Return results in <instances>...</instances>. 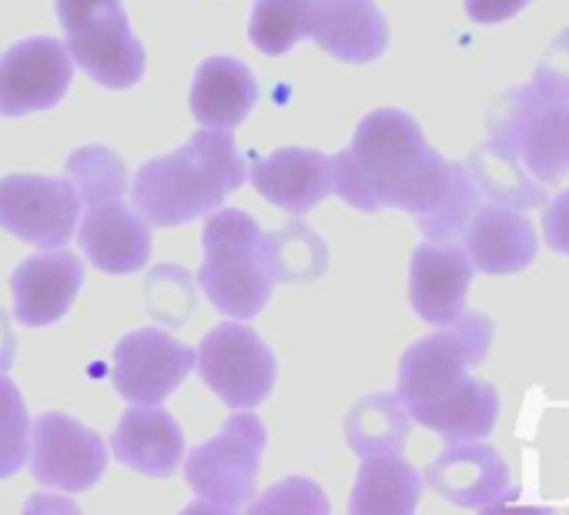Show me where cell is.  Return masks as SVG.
<instances>
[{
	"instance_id": "1",
	"label": "cell",
	"mask_w": 569,
	"mask_h": 515,
	"mask_svg": "<svg viewBox=\"0 0 569 515\" xmlns=\"http://www.w3.org/2000/svg\"><path fill=\"white\" fill-rule=\"evenodd\" d=\"M244 184V158L224 128L194 131L188 144L141 164L131 201L148 224L178 228L208 218Z\"/></svg>"
},
{
	"instance_id": "2",
	"label": "cell",
	"mask_w": 569,
	"mask_h": 515,
	"mask_svg": "<svg viewBox=\"0 0 569 515\" xmlns=\"http://www.w3.org/2000/svg\"><path fill=\"white\" fill-rule=\"evenodd\" d=\"M426 151L419 121L406 111H372L359 121L352 144L332 154V194L359 211L389 208L402 174Z\"/></svg>"
},
{
	"instance_id": "3",
	"label": "cell",
	"mask_w": 569,
	"mask_h": 515,
	"mask_svg": "<svg viewBox=\"0 0 569 515\" xmlns=\"http://www.w3.org/2000/svg\"><path fill=\"white\" fill-rule=\"evenodd\" d=\"M204 265L198 285L208 302L238 322H251L271 299V279L264 269V234L248 211L218 208L211 211L204 234Z\"/></svg>"
},
{
	"instance_id": "4",
	"label": "cell",
	"mask_w": 569,
	"mask_h": 515,
	"mask_svg": "<svg viewBox=\"0 0 569 515\" xmlns=\"http://www.w3.org/2000/svg\"><path fill=\"white\" fill-rule=\"evenodd\" d=\"M268 432L251 408H238L214 438L184 455V478L198 502L184 512H238L251 502Z\"/></svg>"
},
{
	"instance_id": "5",
	"label": "cell",
	"mask_w": 569,
	"mask_h": 515,
	"mask_svg": "<svg viewBox=\"0 0 569 515\" xmlns=\"http://www.w3.org/2000/svg\"><path fill=\"white\" fill-rule=\"evenodd\" d=\"M71 61L108 91H128L144 74V48L131 34L121 0H58Z\"/></svg>"
},
{
	"instance_id": "6",
	"label": "cell",
	"mask_w": 569,
	"mask_h": 515,
	"mask_svg": "<svg viewBox=\"0 0 569 515\" xmlns=\"http://www.w3.org/2000/svg\"><path fill=\"white\" fill-rule=\"evenodd\" d=\"M492 345V322L482 312H462L449 325H439L432 335L409 345L399 362V398L402 405H419L469 375L482 365Z\"/></svg>"
},
{
	"instance_id": "7",
	"label": "cell",
	"mask_w": 569,
	"mask_h": 515,
	"mask_svg": "<svg viewBox=\"0 0 569 515\" xmlns=\"http://www.w3.org/2000/svg\"><path fill=\"white\" fill-rule=\"evenodd\" d=\"M194 365L201 382L228 408H254L274 388V355L261 335L248 325H218L194 349Z\"/></svg>"
},
{
	"instance_id": "8",
	"label": "cell",
	"mask_w": 569,
	"mask_h": 515,
	"mask_svg": "<svg viewBox=\"0 0 569 515\" xmlns=\"http://www.w3.org/2000/svg\"><path fill=\"white\" fill-rule=\"evenodd\" d=\"M81 218V194L68 178L44 174H8L0 178V228L8 234L41 244L64 248Z\"/></svg>"
},
{
	"instance_id": "9",
	"label": "cell",
	"mask_w": 569,
	"mask_h": 515,
	"mask_svg": "<svg viewBox=\"0 0 569 515\" xmlns=\"http://www.w3.org/2000/svg\"><path fill=\"white\" fill-rule=\"evenodd\" d=\"M31 472L54 492H88L108 468L104 438L71 415L44 412L31 422Z\"/></svg>"
},
{
	"instance_id": "10",
	"label": "cell",
	"mask_w": 569,
	"mask_h": 515,
	"mask_svg": "<svg viewBox=\"0 0 569 515\" xmlns=\"http://www.w3.org/2000/svg\"><path fill=\"white\" fill-rule=\"evenodd\" d=\"M74 61L58 38H28L0 54V114L51 111L71 88Z\"/></svg>"
},
{
	"instance_id": "11",
	"label": "cell",
	"mask_w": 569,
	"mask_h": 515,
	"mask_svg": "<svg viewBox=\"0 0 569 515\" xmlns=\"http://www.w3.org/2000/svg\"><path fill=\"white\" fill-rule=\"evenodd\" d=\"M194 352L161 329H138L114 349L111 382L131 405H161L191 372Z\"/></svg>"
},
{
	"instance_id": "12",
	"label": "cell",
	"mask_w": 569,
	"mask_h": 515,
	"mask_svg": "<svg viewBox=\"0 0 569 515\" xmlns=\"http://www.w3.org/2000/svg\"><path fill=\"white\" fill-rule=\"evenodd\" d=\"M78 244L84 258L108 275L141 272L151 258V224L141 218L134 204L121 198H104L88 204Z\"/></svg>"
},
{
	"instance_id": "13",
	"label": "cell",
	"mask_w": 569,
	"mask_h": 515,
	"mask_svg": "<svg viewBox=\"0 0 569 515\" xmlns=\"http://www.w3.org/2000/svg\"><path fill=\"white\" fill-rule=\"evenodd\" d=\"M422 482L459 508H496L512 488L509 465L482 438L449 442V448L429 462Z\"/></svg>"
},
{
	"instance_id": "14",
	"label": "cell",
	"mask_w": 569,
	"mask_h": 515,
	"mask_svg": "<svg viewBox=\"0 0 569 515\" xmlns=\"http://www.w3.org/2000/svg\"><path fill=\"white\" fill-rule=\"evenodd\" d=\"M84 285V262L64 248L31 254L11 275L14 319L28 329L54 325L68 315Z\"/></svg>"
},
{
	"instance_id": "15",
	"label": "cell",
	"mask_w": 569,
	"mask_h": 515,
	"mask_svg": "<svg viewBox=\"0 0 569 515\" xmlns=\"http://www.w3.org/2000/svg\"><path fill=\"white\" fill-rule=\"evenodd\" d=\"M472 262L459 244H419L409 262V302L426 325H449L466 312Z\"/></svg>"
},
{
	"instance_id": "16",
	"label": "cell",
	"mask_w": 569,
	"mask_h": 515,
	"mask_svg": "<svg viewBox=\"0 0 569 515\" xmlns=\"http://www.w3.org/2000/svg\"><path fill=\"white\" fill-rule=\"evenodd\" d=\"M251 184L268 204L302 218L332 194V158L312 148H278L251 158Z\"/></svg>"
},
{
	"instance_id": "17",
	"label": "cell",
	"mask_w": 569,
	"mask_h": 515,
	"mask_svg": "<svg viewBox=\"0 0 569 515\" xmlns=\"http://www.w3.org/2000/svg\"><path fill=\"white\" fill-rule=\"evenodd\" d=\"M462 248L469 254V262L482 275H516L536 262V228L532 221L509 204L489 201L479 204L466 234Z\"/></svg>"
},
{
	"instance_id": "18",
	"label": "cell",
	"mask_w": 569,
	"mask_h": 515,
	"mask_svg": "<svg viewBox=\"0 0 569 515\" xmlns=\"http://www.w3.org/2000/svg\"><path fill=\"white\" fill-rule=\"evenodd\" d=\"M309 38L346 64H369L389 48V21L372 0H312Z\"/></svg>"
},
{
	"instance_id": "19",
	"label": "cell",
	"mask_w": 569,
	"mask_h": 515,
	"mask_svg": "<svg viewBox=\"0 0 569 515\" xmlns=\"http://www.w3.org/2000/svg\"><path fill=\"white\" fill-rule=\"evenodd\" d=\"M114 458L141 475L168 478L184 458V432L168 408L131 405L111 438Z\"/></svg>"
},
{
	"instance_id": "20",
	"label": "cell",
	"mask_w": 569,
	"mask_h": 515,
	"mask_svg": "<svg viewBox=\"0 0 569 515\" xmlns=\"http://www.w3.org/2000/svg\"><path fill=\"white\" fill-rule=\"evenodd\" d=\"M258 104V81L248 64L214 54L198 64L191 81V114L201 128H238Z\"/></svg>"
},
{
	"instance_id": "21",
	"label": "cell",
	"mask_w": 569,
	"mask_h": 515,
	"mask_svg": "<svg viewBox=\"0 0 569 515\" xmlns=\"http://www.w3.org/2000/svg\"><path fill=\"white\" fill-rule=\"evenodd\" d=\"M406 412L409 418L432 428L446 442H472V438H486L496 428L499 392L489 382L466 375L442 395L419 405H406Z\"/></svg>"
},
{
	"instance_id": "22",
	"label": "cell",
	"mask_w": 569,
	"mask_h": 515,
	"mask_svg": "<svg viewBox=\"0 0 569 515\" xmlns=\"http://www.w3.org/2000/svg\"><path fill=\"white\" fill-rule=\"evenodd\" d=\"M422 498V475L402 455H369L359 465L349 498L352 512H416Z\"/></svg>"
},
{
	"instance_id": "23",
	"label": "cell",
	"mask_w": 569,
	"mask_h": 515,
	"mask_svg": "<svg viewBox=\"0 0 569 515\" xmlns=\"http://www.w3.org/2000/svg\"><path fill=\"white\" fill-rule=\"evenodd\" d=\"M479 194L519 208V211H532L546 204V184L536 181L526 164L519 161V151L502 148L496 141H486L472 151V158L466 161Z\"/></svg>"
},
{
	"instance_id": "24",
	"label": "cell",
	"mask_w": 569,
	"mask_h": 515,
	"mask_svg": "<svg viewBox=\"0 0 569 515\" xmlns=\"http://www.w3.org/2000/svg\"><path fill=\"white\" fill-rule=\"evenodd\" d=\"M519 161L542 184H556L569 174V104L542 101L536 108L519 134Z\"/></svg>"
},
{
	"instance_id": "25",
	"label": "cell",
	"mask_w": 569,
	"mask_h": 515,
	"mask_svg": "<svg viewBox=\"0 0 569 515\" xmlns=\"http://www.w3.org/2000/svg\"><path fill=\"white\" fill-rule=\"evenodd\" d=\"M346 438L356 455H402L409 438V412L399 395H366L346 418Z\"/></svg>"
},
{
	"instance_id": "26",
	"label": "cell",
	"mask_w": 569,
	"mask_h": 515,
	"mask_svg": "<svg viewBox=\"0 0 569 515\" xmlns=\"http://www.w3.org/2000/svg\"><path fill=\"white\" fill-rule=\"evenodd\" d=\"M329 265L326 241L299 218L274 234H264V269L271 282H309Z\"/></svg>"
},
{
	"instance_id": "27",
	"label": "cell",
	"mask_w": 569,
	"mask_h": 515,
	"mask_svg": "<svg viewBox=\"0 0 569 515\" xmlns=\"http://www.w3.org/2000/svg\"><path fill=\"white\" fill-rule=\"evenodd\" d=\"M309 18H312V0H254L248 21V41L261 54L281 58L309 38Z\"/></svg>"
},
{
	"instance_id": "28",
	"label": "cell",
	"mask_w": 569,
	"mask_h": 515,
	"mask_svg": "<svg viewBox=\"0 0 569 515\" xmlns=\"http://www.w3.org/2000/svg\"><path fill=\"white\" fill-rule=\"evenodd\" d=\"M476 208H479V188H476L469 168L466 164H452L449 188H446L442 201L429 214H422L416 221H419L422 234L432 244H459L466 228H469V221H472V214H476Z\"/></svg>"
},
{
	"instance_id": "29",
	"label": "cell",
	"mask_w": 569,
	"mask_h": 515,
	"mask_svg": "<svg viewBox=\"0 0 569 515\" xmlns=\"http://www.w3.org/2000/svg\"><path fill=\"white\" fill-rule=\"evenodd\" d=\"M449 171H452V164L436 148L426 144V151L416 158V164L396 184V191L389 198V208L409 211L412 218L429 214L442 201V194L449 188Z\"/></svg>"
},
{
	"instance_id": "30",
	"label": "cell",
	"mask_w": 569,
	"mask_h": 515,
	"mask_svg": "<svg viewBox=\"0 0 569 515\" xmlns=\"http://www.w3.org/2000/svg\"><path fill=\"white\" fill-rule=\"evenodd\" d=\"M68 181L78 188L84 204L128 194L124 161L114 151H108V148H78L68 158Z\"/></svg>"
},
{
	"instance_id": "31",
	"label": "cell",
	"mask_w": 569,
	"mask_h": 515,
	"mask_svg": "<svg viewBox=\"0 0 569 515\" xmlns=\"http://www.w3.org/2000/svg\"><path fill=\"white\" fill-rule=\"evenodd\" d=\"M31 452V415L18 385L0 372V478H11L28 465Z\"/></svg>"
},
{
	"instance_id": "32",
	"label": "cell",
	"mask_w": 569,
	"mask_h": 515,
	"mask_svg": "<svg viewBox=\"0 0 569 515\" xmlns=\"http://www.w3.org/2000/svg\"><path fill=\"white\" fill-rule=\"evenodd\" d=\"M542 104V98L519 84V88H509L486 114V131H489V141L502 144V148H512L519 151V134L526 131L529 118L536 114V108Z\"/></svg>"
},
{
	"instance_id": "33",
	"label": "cell",
	"mask_w": 569,
	"mask_h": 515,
	"mask_svg": "<svg viewBox=\"0 0 569 515\" xmlns=\"http://www.w3.org/2000/svg\"><path fill=\"white\" fill-rule=\"evenodd\" d=\"M532 91H536L542 101L569 104V31H562V34L549 44V51L542 54V61L536 64Z\"/></svg>"
},
{
	"instance_id": "34",
	"label": "cell",
	"mask_w": 569,
	"mask_h": 515,
	"mask_svg": "<svg viewBox=\"0 0 569 515\" xmlns=\"http://www.w3.org/2000/svg\"><path fill=\"white\" fill-rule=\"evenodd\" d=\"M296 508L329 512V502L312 478H284L264 498L251 502V512H296Z\"/></svg>"
},
{
	"instance_id": "35",
	"label": "cell",
	"mask_w": 569,
	"mask_h": 515,
	"mask_svg": "<svg viewBox=\"0 0 569 515\" xmlns=\"http://www.w3.org/2000/svg\"><path fill=\"white\" fill-rule=\"evenodd\" d=\"M542 238L552 251L569 254V188L559 191L549 204H542Z\"/></svg>"
},
{
	"instance_id": "36",
	"label": "cell",
	"mask_w": 569,
	"mask_h": 515,
	"mask_svg": "<svg viewBox=\"0 0 569 515\" xmlns=\"http://www.w3.org/2000/svg\"><path fill=\"white\" fill-rule=\"evenodd\" d=\"M532 0H466V14L476 24H502L516 14H522Z\"/></svg>"
},
{
	"instance_id": "37",
	"label": "cell",
	"mask_w": 569,
	"mask_h": 515,
	"mask_svg": "<svg viewBox=\"0 0 569 515\" xmlns=\"http://www.w3.org/2000/svg\"><path fill=\"white\" fill-rule=\"evenodd\" d=\"M14 352H18V339L11 332V322L8 315L0 312V372H8L14 365Z\"/></svg>"
}]
</instances>
